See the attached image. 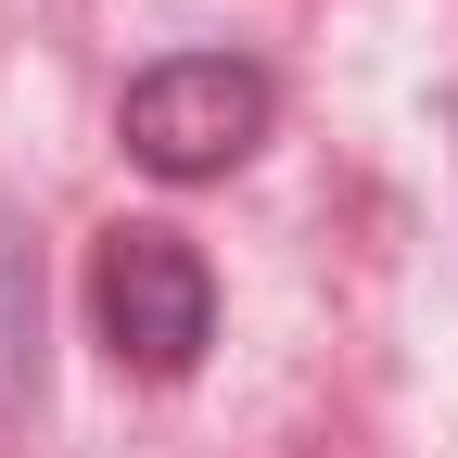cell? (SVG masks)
Here are the masks:
<instances>
[{"instance_id":"2","label":"cell","mask_w":458,"mask_h":458,"mask_svg":"<svg viewBox=\"0 0 458 458\" xmlns=\"http://www.w3.org/2000/svg\"><path fill=\"white\" fill-rule=\"evenodd\" d=\"M89 306H102V344L128 369L179 382L204 357V331H216V280H204V255L179 242V229H114L102 267H89Z\"/></svg>"},{"instance_id":"3","label":"cell","mask_w":458,"mask_h":458,"mask_svg":"<svg viewBox=\"0 0 458 458\" xmlns=\"http://www.w3.org/2000/svg\"><path fill=\"white\" fill-rule=\"evenodd\" d=\"M38 408V242L0 204V420Z\"/></svg>"},{"instance_id":"1","label":"cell","mask_w":458,"mask_h":458,"mask_svg":"<svg viewBox=\"0 0 458 458\" xmlns=\"http://www.w3.org/2000/svg\"><path fill=\"white\" fill-rule=\"evenodd\" d=\"M267 140V77L229 64V51H179V64L128 77V153L153 179H216Z\"/></svg>"}]
</instances>
